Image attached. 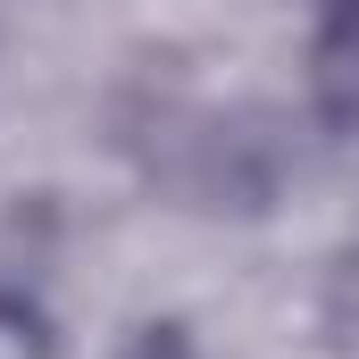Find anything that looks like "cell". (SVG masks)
<instances>
[{
	"instance_id": "obj_1",
	"label": "cell",
	"mask_w": 359,
	"mask_h": 359,
	"mask_svg": "<svg viewBox=\"0 0 359 359\" xmlns=\"http://www.w3.org/2000/svg\"><path fill=\"white\" fill-rule=\"evenodd\" d=\"M309 76H318V109L334 126H359V0H326L318 42H309Z\"/></svg>"
},
{
	"instance_id": "obj_3",
	"label": "cell",
	"mask_w": 359,
	"mask_h": 359,
	"mask_svg": "<svg viewBox=\"0 0 359 359\" xmlns=\"http://www.w3.org/2000/svg\"><path fill=\"white\" fill-rule=\"evenodd\" d=\"M117 359H201V351H192V334H184V326H142Z\"/></svg>"
},
{
	"instance_id": "obj_2",
	"label": "cell",
	"mask_w": 359,
	"mask_h": 359,
	"mask_svg": "<svg viewBox=\"0 0 359 359\" xmlns=\"http://www.w3.org/2000/svg\"><path fill=\"white\" fill-rule=\"evenodd\" d=\"M0 359H50V326H42V309L17 301V292H0Z\"/></svg>"
}]
</instances>
